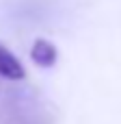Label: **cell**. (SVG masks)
<instances>
[{
	"label": "cell",
	"instance_id": "7a4b0ae2",
	"mask_svg": "<svg viewBox=\"0 0 121 124\" xmlns=\"http://www.w3.org/2000/svg\"><path fill=\"white\" fill-rule=\"evenodd\" d=\"M30 59L39 65V68H52L58 59L56 46L50 44L48 39H37L30 48Z\"/></svg>",
	"mask_w": 121,
	"mask_h": 124
},
{
	"label": "cell",
	"instance_id": "6da1fadb",
	"mask_svg": "<svg viewBox=\"0 0 121 124\" xmlns=\"http://www.w3.org/2000/svg\"><path fill=\"white\" fill-rule=\"evenodd\" d=\"M0 76L6 81H24L26 70L19 63V59L4 46H0Z\"/></svg>",
	"mask_w": 121,
	"mask_h": 124
}]
</instances>
